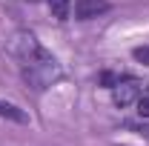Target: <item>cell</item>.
<instances>
[{
  "instance_id": "6",
  "label": "cell",
  "mask_w": 149,
  "mask_h": 146,
  "mask_svg": "<svg viewBox=\"0 0 149 146\" xmlns=\"http://www.w3.org/2000/svg\"><path fill=\"white\" fill-rule=\"evenodd\" d=\"M49 3V9H52V15L57 20H69L72 17V3L69 0H46Z\"/></svg>"
},
{
  "instance_id": "4",
  "label": "cell",
  "mask_w": 149,
  "mask_h": 146,
  "mask_svg": "<svg viewBox=\"0 0 149 146\" xmlns=\"http://www.w3.org/2000/svg\"><path fill=\"white\" fill-rule=\"evenodd\" d=\"M0 117H6V120H12V123H29V115L15 106V103H6V100H0Z\"/></svg>"
},
{
  "instance_id": "5",
  "label": "cell",
  "mask_w": 149,
  "mask_h": 146,
  "mask_svg": "<svg viewBox=\"0 0 149 146\" xmlns=\"http://www.w3.org/2000/svg\"><path fill=\"white\" fill-rule=\"evenodd\" d=\"M132 74H123V72H100L97 74V83L100 86H106V89H115V86H120L123 80H129Z\"/></svg>"
},
{
  "instance_id": "3",
  "label": "cell",
  "mask_w": 149,
  "mask_h": 146,
  "mask_svg": "<svg viewBox=\"0 0 149 146\" xmlns=\"http://www.w3.org/2000/svg\"><path fill=\"white\" fill-rule=\"evenodd\" d=\"M141 95H143V86H141L135 77L123 80L120 86H115V89H112V97H115V103H118V106H129V103H138V100H141Z\"/></svg>"
},
{
  "instance_id": "2",
  "label": "cell",
  "mask_w": 149,
  "mask_h": 146,
  "mask_svg": "<svg viewBox=\"0 0 149 146\" xmlns=\"http://www.w3.org/2000/svg\"><path fill=\"white\" fill-rule=\"evenodd\" d=\"M112 9L109 0H74L72 6V15L74 20H92V17H100Z\"/></svg>"
},
{
  "instance_id": "1",
  "label": "cell",
  "mask_w": 149,
  "mask_h": 146,
  "mask_svg": "<svg viewBox=\"0 0 149 146\" xmlns=\"http://www.w3.org/2000/svg\"><path fill=\"white\" fill-rule=\"evenodd\" d=\"M15 57L20 63V72L26 77V83L32 89L43 92L46 86H52L57 77H60V66L52 52H46L32 35H20L15 43Z\"/></svg>"
},
{
  "instance_id": "7",
  "label": "cell",
  "mask_w": 149,
  "mask_h": 146,
  "mask_svg": "<svg viewBox=\"0 0 149 146\" xmlns=\"http://www.w3.org/2000/svg\"><path fill=\"white\" fill-rule=\"evenodd\" d=\"M132 57H135L138 63L149 66V46H138V49H132Z\"/></svg>"
},
{
  "instance_id": "8",
  "label": "cell",
  "mask_w": 149,
  "mask_h": 146,
  "mask_svg": "<svg viewBox=\"0 0 149 146\" xmlns=\"http://www.w3.org/2000/svg\"><path fill=\"white\" fill-rule=\"evenodd\" d=\"M138 115H141V117H149V95H141V100H138Z\"/></svg>"
}]
</instances>
